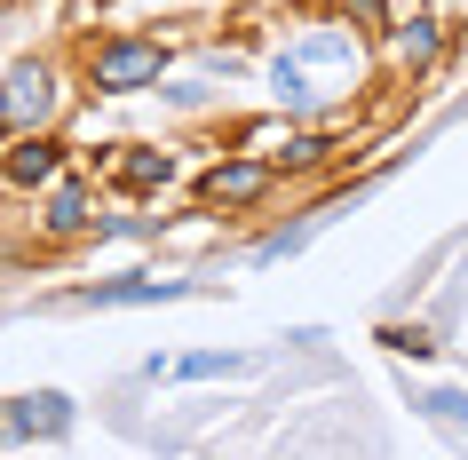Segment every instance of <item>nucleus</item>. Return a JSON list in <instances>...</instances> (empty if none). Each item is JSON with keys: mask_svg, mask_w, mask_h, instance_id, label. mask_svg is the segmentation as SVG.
Segmentation results:
<instances>
[{"mask_svg": "<svg viewBox=\"0 0 468 460\" xmlns=\"http://www.w3.org/2000/svg\"><path fill=\"white\" fill-rule=\"evenodd\" d=\"M334 151H342V135H334V127H294V135H286L271 159H278V175H318Z\"/></svg>", "mask_w": 468, "mask_h": 460, "instance_id": "obj_12", "label": "nucleus"}, {"mask_svg": "<svg viewBox=\"0 0 468 460\" xmlns=\"http://www.w3.org/2000/svg\"><path fill=\"white\" fill-rule=\"evenodd\" d=\"M254 358H239V349H191V358H151L144 381H222V373H247Z\"/></svg>", "mask_w": 468, "mask_h": 460, "instance_id": "obj_10", "label": "nucleus"}, {"mask_svg": "<svg viewBox=\"0 0 468 460\" xmlns=\"http://www.w3.org/2000/svg\"><path fill=\"white\" fill-rule=\"evenodd\" d=\"M262 88H271V103L286 112V120H310V112H318V88H310V56H302V48H278L271 64H262Z\"/></svg>", "mask_w": 468, "mask_h": 460, "instance_id": "obj_8", "label": "nucleus"}, {"mask_svg": "<svg viewBox=\"0 0 468 460\" xmlns=\"http://www.w3.org/2000/svg\"><path fill=\"white\" fill-rule=\"evenodd\" d=\"M167 72H175V48L159 32H96V40L80 48L88 96H151Z\"/></svg>", "mask_w": 468, "mask_h": 460, "instance_id": "obj_1", "label": "nucleus"}, {"mask_svg": "<svg viewBox=\"0 0 468 460\" xmlns=\"http://www.w3.org/2000/svg\"><path fill=\"white\" fill-rule=\"evenodd\" d=\"M40 230H48L56 246H72V239H96V230H103V215H96V191H88V183H80L72 167H64V175L48 183V207H40Z\"/></svg>", "mask_w": 468, "mask_h": 460, "instance_id": "obj_7", "label": "nucleus"}, {"mask_svg": "<svg viewBox=\"0 0 468 460\" xmlns=\"http://www.w3.org/2000/svg\"><path fill=\"white\" fill-rule=\"evenodd\" d=\"M389 48H397V64H405V72H429V64H437V48H444L437 16H429V8L397 16V25H389Z\"/></svg>", "mask_w": 468, "mask_h": 460, "instance_id": "obj_11", "label": "nucleus"}, {"mask_svg": "<svg viewBox=\"0 0 468 460\" xmlns=\"http://www.w3.org/2000/svg\"><path fill=\"white\" fill-rule=\"evenodd\" d=\"M381 349H389V358H437V341H429V326H381Z\"/></svg>", "mask_w": 468, "mask_h": 460, "instance_id": "obj_15", "label": "nucleus"}, {"mask_svg": "<svg viewBox=\"0 0 468 460\" xmlns=\"http://www.w3.org/2000/svg\"><path fill=\"white\" fill-rule=\"evenodd\" d=\"M56 112H64V72H56L48 56H16V64H0V144L56 127Z\"/></svg>", "mask_w": 468, "mask_h": 460, "instance_id": "obj_2", "label": "nucleus"}, {"mask_svg": "<svg viewBox=\"0 0 468 460\" xmlns=\"http://www.w3.org/2000/svg\"><path fill=\"white\" fill-rule=\"evenodd\" d=\"M310 64H334V72H349L357 80V64H366V48H357V32H342V25H318V32H302L294 40Z\"/></svg>", "mask_w": 468, "mask_h": 460, "instance_id": "obj_13", "label": "nucleus"}, {"mask_svg": "<svg viewBox=\"0 0 468 460\" xmlns=\"http://www.w3.org/2000/svg\"><path fill=\"white\" fill-rule=\"evenodd\" d=\"M413 405L429 412V421H444V429L468 436V397H461V389H413Z\"/></svg>", "mask_w": 468, "mask_h": 460, "instance_id": "obj_14", "label": "nucleus"}, {"mask_svg": "<svg viewBox=\"0 0 468 460\" xmlns=\"http://www.w3.org/2000/svg\"><path fill=\"white\" fill-rule=\"evenodd\" d=\"M342 8H349V16H357V25H366V32H389V25H397V16H389V8H381V0H342Z\"/></svg>", "mask_w": 468, "mask_h": 460, "instance_id": "obj_16", "label": "nucleus"}, {"mask_svg": "<svg viewBox=\"0 0 468 460\" xmlns=\"http://www.w3.org/2000/svg\"><path fill=\"white\" fill-rule=\"evenodd\" d=\"M175 175H183V159H175V151H159V144H120V159H112V183H120V191H135V198L167 191Z\"/></svg>", "mask_w": 468, "mask_h": 460, "instance_id": "obj_9", "label": "nucleus"}, {"mask_svg": "<svg viewBox=\"0 0 468 460\" xmlns=\"http://www.w3.org/2000/svg\"><path fill=\"white\" fill-rule=\"evenodd\" d=\"M271 191H278V159H247V151H230V159H215L198 175V207L207 215H247Z\"/></svg>", "mask_w": 468, "mask_h": 460, "instance_id": "obj_3", "label": "nucleus"}, {"mask_svg": "<svg viewBox=\"0 0 468 460\" xmlns=\"http://www.w3.org/2000/svg\"><path fill=\"white\" fill-rule=\"evenodd\" d=\"M80 405L64 397V389H25V397H8V412H0V436H40V444H56V436H72Z\"/></svg>", "mask_w": 468, "mask_h": 460, "instance_id": "obj_6", "label": "nucleus"}, {"mask_svg": "<svg viewBox=\"0 0 468 460\" xmlns=\"http://www.w3.org/2000/svg\"><path fill=\"white\" fill-rule=\"evenodd\" d=\"M183 294H198L191 278H159V270H135V278H96V286L64 294L72 310H151V302H183Z\"/></svg>", "mask_w": 468, "mask_h": 460, "instance_id": "obj_4", "label": "nucleus"}, {"mask_svg": "<svg viewBox=\"0 0 468 460\" xmlns=\"http://www.w3.org/2000/svg\"><path fill=\"white\" fill-rule=\"evenodd\" d=\"M64 167H72V151H64V135H56V127L16 135V144L0 151V183H8V191H48Z\"/></svg>", "mask_w": 468, "mask_h": 460, "instance_id": "obj_5", "label": "nucleus"}]
</instances>
